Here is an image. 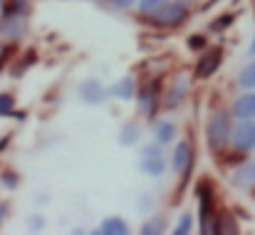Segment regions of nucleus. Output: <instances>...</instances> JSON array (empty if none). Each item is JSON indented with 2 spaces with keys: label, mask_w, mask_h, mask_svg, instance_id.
I'll use <instances>...</instances> for the list:
<instances>
[{
  "label": "nucleus",
  "mask_w": 255,
  "mask_h": 235,
  "mask_svg": "<svg viewBox=\"0 0 255 235\" xmlns=\"http://www.w3.org/2000/svg\"><path fill=\"white\" fill-rule=\"evenodd\" d=\"M231 136H233V112L218 109L211 114L208 124H206V141L211 151H226V146H231Z\"/></svg>",
  "instance_id": "nucleus-1"
},
{
  "label": "nucleus",
  "mask_w": 255,
  "mask_h": 235,
  "mask_svg": "<svg viewBox=\"0 0 255 235\" xmlns=\"http://www.w3.org/2000/svg\"><path fill=\"white\" fill-rule=\"evenodd\" d=\"M151 20H154V25H159V27H181L186 20H188V5L186 2H178V0H173V2H166L156 15H151Z\"/></svg>",
  "instance_id": "nucleus-2"
},
{
  "label": "nucleus",
  "mask_w": 255,
  "mask_h": 235,
  "mask_svg": "<svg viewBox=\"0 0 255 235\" xmlns=\"http://www.w3.org/2000/svg\"><path fill=\"white\" fill-rule=\"evenodd\" d=\"M231 149L236 154H251V151H255V119H241V124L233 126Z\"/></svg>",
  "instance_id": "nucleus-3"
},
{
  "label": "nucleus",
  "mask_w": 255,
  "mask_h": 235,
  "mask_svg": "<svg viewBox=\"0 0 255 235\" xmlns=\"http://www.w3.org/2000/svg\"><path fill=\"white\" fill-rule=\"evenodd\" d=\"M223 65V47H206L196 62V79H208L218 72V67Z\"/></svg>",
  "instance_id": "nucleus-4"
},
{
  "label": "nucleus",
  "mask_w": 255,
  "mask_h": 235,
  "mask_svg": "<svg viewBox=\"0 0 255 235\" xmlns=\"http://www.w3.org/2000/svg\"><path fill=\"white\" fill-rule=\"evenodd\" d=\"M159 107H161V87H159V82L144 84L141 94H139V114H144L146 119H154Z\"/></svg>",
  "instance_id": "nucleus-5"
},
{
  "label": "nucleus",
  "mask_w": 255,
  "mask_h": 235,
  "mask_svg": "<svg viewBox=\"0 0 255 235\" xmlns=\"http://www.w3.org/2000/svg\"><path fill=\"white\" fill-rule=\"evenodd\" d=\"M22 35H25V15H20V12H2V17H0V37L15 42Z\"/></svg>",
  "instance_id": "nucleus-6"
},
{
  "label": "nucleus",
  "mask_w": 255,
  "mask_h": 235,
  "mask_svg": "<svg viewBox=\"0 0 255 235\" xmlns=\"http://www.w3.org/2000/svg\"><path fill=\"white\" fill-rule=\"evenodd\" d=\"M80 97L85 99V104H89V107H97V104H102L107 97H109V92L97 82V79H87V82H82L80 84Z\"/></svg>",
  "instance_id": "nucleus-7"
},
{
  "label": "nucleus",
  "mask_w": 255,
  "mask_h": 235,
  "mask_svg": "<svg viewBox=\"0 0 255 235\" xmlns=\"http://www.w3.org/2000/svg\"><path fill=\"white\" fill-rule=\"evenodd\" d=\"M186 94H188V79L176 77L173 84L166 89V94H164V107H166V109H176L178 104H183Z\"/></svg>",
  "instance_id": "nucleus-8"
},
{
  "label": "nucleus",
  "mask_w": 255,
  "mask_h": 235,
  "mask_svg": "<svg viewBox=\"0 0 255 235\" xmlns=\"http://www.w3.org/2000/svg\"><path fill=\"white\" fill-rule=\"evenodd\" d=\"M233 117H238V119H255V89H246V94H241L233 102Z\"/></svg>",
  "instance_id": "nucleus-9"
},
{
  "label": "nucleus",
  "mask_w": 255,
  "mask_h": 235,
  "mask_svg": "<svg viewBox=\"0 0 255 235\" xmlns=\"http://www.w3.org/2000/svg\"><path fill=\"white\" fill-rule=\"evenodd\" d=\"M193 163V146L191 141H181L173 151V171L176 173H188Z\"/></svg>",
  "instance_id": "nucleus-10"
},
{
  "label": "nucleus",
  "mask_w": 255,
  "mask_h": 235,
  "mask_svg": "<svg viewBox=\"0 0 255 235\" xmlns=\"http://www.w3.org/2000/svg\"><path fill=\"white\" fill-rule=\"evenodd\" d=\"M107 92H109V97H117V99L129 102V99L134 97V92H136V79H134V77L119 79V82H117V84H112Z\"/></svg>",
  "instance_id": "nucleus-11"
},
{
  "label": "nucleus",
  "mask_w": 255,
  "mask_h": 235,
  "mask_svg": "<svg viewBox=\"0 0 255 235\" xmlns=\"http://www.w3.org/2000/svg\"><path fill=\"white\" fill-rule=\"evenodd\" d=\"M97 233H104V235H127V233H129V226H127V221H124V218H117V216H112V218H104V221L99 223Z\"/></svg>",
  "instance_id": "nucleus-12"
},
{
  "label": "nucleus",
  "mask_w": 255,
  "mask_h": 235,
  "mask_svg": "<svg viewBox=\"0 0 255 235\" xmlns=\"http://www.w3.org/2000/svg\"><path fill=\"white\" fill-rule=\"evenodd\" d=\"M139 168L149 176H164L166 173V161H164V156H141Z\"/></svg>",
  "instance_id": "nucleus-13"
},
{
  "label": "nucleus",
  "mask_w": 255,
  "mask_h": 235,
  "mask_svg": "<svg viewBox=\"0 0 255 235\" xmlns=\"http://www.w3.org/2000/svg\"><path fill=\"white\" fill-rule=\"evenodd\" d=\"M176 124L173 121H159L156 124V129H154V139L159 141V144H164V146H169L171 141L176 139Z\"/></svg>",
  "instance_id": "nucleus-14"
},
{
  "label": "nucleus",
  "mask_w": 255,
  "mask_h": 235,
  "mask_svg": "<svg viewBox=\"0 0 255 235\" xmlns=\"http://www.w3.org/2000/svg\"><path fill=\"white\" fill-rule=\"evenodd\" d=\"M141 139V126L139 124H124L122 134H119V144L122 146H134Z\"/></svg>",
  "instance_id": "nucleus-15"
},
{
  "label": "nucleus",
  "mask_w": 255,
  "mask_h": 235,
  "mask_svg": "<svg viewBox=\"0 0 255 235\" xmlns=\"http://www.w3.org/2000/svg\"><path fill=\"white\" fill-rule=\"evenodd\" d=\"M236 12H223V15H218L211 25H208V32H213V35H218V32H226L233 22H236Z\"/></svg>",
  "instance_id": "nucleus-16"
},
{
  "label": "nucleus",
  "mask_w": 255,
  "mask_h": 235,
  "mask_svg": "<svg viewBox=\"0 0 255 235\" xmlns=\"http://www.w3.org/2000/svg\"><path fill=\"white\" fill-rule=\"evenodd\" d=\"M233 181H236L238 186H255V161L241 166V168L236 171V178H233Z\"/></svg>",
  "instance_id": "nucleus-17"
},
{
  "label": "nucleus",
  "mask_w": 255,
  "mask_h": 235,
  "mask_svg": "<svg viewBox=\"0 0 255 235\" xmlns=\"http://www.w3.org/2000/svg\"><path fill=\"white\" fill-rule=\"evenodd\" d=\"M166 2H169V0H139V2H136V10H139V15L151 17V15H156Z\"/></svg>",
  "instance_id": "nucleus-18"
},
{
  "label": "nucleus",
  "mask_w": 255,
  "mask_h": 235,
  "mask_svg": "<svg viewBox=\"0 0 255 235\" xmlns=\"http://www.w3.org/2000/svg\"><path fill=\"white\" fill-rule=\"evenodd\" d=\"M238 87H241V89H255V60L248 62V65L241 70V75H238Z\"/></svg>",
  "instance_id": "nucleus-19"
},
{
  "label": "nucleus",
  "mask_w": 255,
  "mask_h": 235,
  "mask_svg": "<svg viewBox=\"0 0 255 235\" xmlns=\"http://www.w3.org/2000/svg\"><path fill=\"white\" fill-rule=\"evenodd\" d=\"M186 45H188V50H193V52H203V50L208 47V37H206L203 32H196V35H191V37L186 40Z\"/></svg>",
  "instance_id": "nucleus-20"
},
{
  "label": "nucleus",
  "mask_w": 255,
  "mask_h": 235,
  "mask_svg": "<svg viewBox=\"0 0 255 235\" xmlns=\"http://www.w3.org/2000/svg\"><path fill=\"white\" fill-rule=\"evenodd\" d=\"M27 5H30V0H5L2 2V12H20V15H25Z\"/></svg>",
  "instance_id": "nucleus-21"
},
{
  "label": "nucleus",
  "mask_w": 255,
  "mask_h": 235,
  "mask_svg": "<svg viewBox=\"0 0 255 235\" xmlns=\"http://www.w3.org/2000/svg\"><path fill=\"white\" fill-rule=\"evenodd\" d=\"M12 112H15V97L0 94V117H12Z\"/></svg>",
  "instance_id": "nucleus-22"
},
{
  "label": "nucleus",
  "mask_w": 255,
  "mask_h": 235,
  "mask_svg": "<svg viewBox=\"0 0 255 235\" xmlns=\"http://www.w3.org/2000/svg\"><path fill=\"white\" fill-rule=\"evenodd\" d=\"M141 233H144V235L164 233V221H161V218H151L149 223H144V226H141Z\"/></svg>",
  "instance_id": "nucleus-23"
},
{
  "label": "nucleus",
  "mask_w": 255,
  "mask_h": 235,
  "mask_svg": "<svg viewBox=\"0 0 255 235\" xmlns=\"http://www.w3.org/2000/svg\"><path fill=\"white\" fill-rule=\"evenodd\" d=\"M191 223H193V216H191V213H183V216L178 218V226L173 228V233L176 235H188L191 233Z\"/></svg>",
  "instance_id": "nucleus-24"
},
{
  "label": "nucleus",
  "mask_w": 255,
  "mask_h": 235,
  "mask_svg": "<svg viewBox=\"0 0 255 235\" xmlns=\"http://www.w3.org/2000/svg\"><path fill=\"white\" fill-rule=\"evenodd\" d=\"M164 149H166V146L154 139V144H149V146L141 149V156H164Z\"/></svg>",
  "instance_id": "nucleus-25"
},
{
  "label": "nucleus",
  "mask_w": 255,
  "mask_h": 235,
  "mask_svg": "<svg viewBox=\"0 0 255 235\" xmlns=\"http://www.w3.org/2000/svg\"><path fill=\"white\" fill-rule=\"evenodd\" d=\"M0 181H2V186H7V188H15V186L20 183V176H17L15 171H2Z\"/></svg>",
  "instance_id": "nucleus-26"
},
{
  "label": "nucleus",
  "mask_w": 255,
  "mask_h": 235,
  "mask_svg": "<svg viewBox=\"0 0 255 235\" xmlns=\"http://www.w3.org/2000/svg\"><path fill=\"white\" fill-rule=\"evenodd\" d=\"M114 10H127L129 5H134V2H139V0H107Z\"/></svg>",
  "instance_id": "nucleus-27"
},
{
  "label": "nucleus",
  "mask_w": 255,
  "mask_h": 235,
  "mask_svg": "<svg viewBox=\"0 0 255 235\" xmlns=\"http://www.w3.org/2000/svg\"><path fill=\"white\" fill-rule=\"evenodd\" d=\"M45 228V218L42 216H32L30 218V231H42Z\"/></svg>",
  "instance_id": "nucleus-28"
},
{
  "label": "nucleus",
  "mask_w": 255,
  "mask_h": 235,
  "mask_svg": "<svg viewBox=\"0 0 255 235\" xmlns=\"http://www.w3.org/2000/svg\"><path fill=\"white\" fill-rule=\"evenodd\" d=\"M151 208H154V201H151L149 196H146V198H139V211H141V213H144V211H151Z\"/></svg>",
  "instance_id": "nucleus-29"
},
{
  "label": "nucleus",
  "mask_w": 255,
  "mask_h": 235,
  "mask_svg": "<svg viewBox=\"0 0 255 235\" xmlns=\"http://www.w3.org/2000/svg\"><path fill=\"white\" fill-rule=\"evenodd\" d=\"M5 216H7V203H2V201H0V223L5 221Z\"/></svg>",
  "instance_id": "nucleus-30"
},
{
  "label": "nucleus",
  "mask_w": 255,
  "mask_h": 235,
  "mask_svg": "<svg viewBox=\"0 0 255 235\" xmlns=\"http://www.w3.org/2000/svg\"><path fill=\"white\" fill-rule=\"evenodd\" d=\"M7 144H10V136H2V139H0V154L7 149Z\"/></svg>",
  "instance_id": "nucleus-31"
},
{
  "label": "nucleus",
  "mask_w": 255,
  "mask_h": 235,
  "mask_svg": "<svg viewBox=\"0 0 255 235\" xmlns=\"http://www.w3.org/2000/svg\"><path fill=\"white\" fill-rule=\"evenodd\" d=\"M25 117H27L25 112H12V119H17V121H25Z\"/></svg>",
  "instance_id": "nucleus-32"
},
{
  "label": "nucleus",
  "mask_w": 255,
  "mask_h": 235,
  "mask_svg": "<svg viewBox=\"0 0 255 235\" xmlns=\"http://www.w3.org/2000/svg\"><path fill=\"white\" fill-rule=\"evenodd\" d=\"M248 55H253V57H255V37H253V45L248 47Z\"/></svg>",
  "instance_id": "nucleus-33"
},
{
  "label": "nucleus",
  "mask_w": 255,
  "mask_h": 235,
  "mask_svg": "<svg viewBox=\"0 0 255 235\" xmlns=\"http://www.w3.org/2000/svg\"><path fill=\"white\" fill-rule=\"evenodd\" d=\"M178 2H186V5H191V2H193V0H178Z\"/></svg>",
  "instance_id": "nucleus-34"
},
{
  "label": "nucleus",
  "mask_w": 255,
  "mask_h": 235,
  "mask_svg": "<svg viewBox=\"0 0 255 235\" xmlns=\"http://www.w3.org/2000/svg\"><path fill=\"white\" fill-rule=\"evenodd\" d=\"M2 2H5V0H0V7H2Z\"/></svg>",
  "instance_id": "nucleus-35"
}]
</instances>
